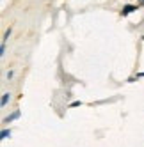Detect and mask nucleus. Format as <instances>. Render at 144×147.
Listing matches in <instances>:
<instances>
[{"instance_id": "0eeeda50", "label": "nucleus", "mask_w": 144, "mask_h": 147, "mask_svg": "<svg viewBox=\"0 0 144 147\" xmlns=\"http://www.w3.org/2000/svg\"><path fill=\"white\" fill-rule=\"evenodd\" d=\"M141 2H144V0H141Z\"/></svg>"}, {"instance_id": "7ed1b4c3", "label": "nucleus", "mask_w": 144, "mask_h": 147, "mask_svg": "<svg viewBox=\"0 0 144 147\" xmlns=\"http://www.w3.org/2000/svg\"><path fill=\"white\" fill-rule=\"evenodd\" d=\"M18 117H20V112H14L13 115H9V117H5V119H4V122H11L13 119H18Z\"/></svg>"}, {"instance_id": "f257e3e1", "label": "nucleus", "mask_w": 144, "mask_h": 147, "mask_svg": "<svg viewBox=\"0 0 144 147\" xmlns=\"http://www.w3.org/2000/svg\"><path fill=\"white\" fill-rule=\"evenodd\" d=\"M135 9H137L135 5H130V4H128V5H125V7H123V11H121V16H126V14L133 13V11H135Z\"/></svg>"}, {"instance_id": "39448f33", "label": "nucleus", "mask_w": 144, "mask_h": 147, "mask_svg": "<svg viewBox=\"0 0 144 147\" xmlns=\"http://www.w3.org/2000/svg\"><path fill=\"white\" fill-rule=\"evenodd\" d=\"M9 136H11V129H4L2 133H0V138H2V140L9 138Z\"/></svg>"}, {"instance_id": "20e7f679", "label": "nucleus", "mask_w": 144, "mask_h": 147, "mask_svg": "<svg viewBox=\"0 0 144 147\" xmlns=\"http://www.w3.org/2000/svg\"><path fill=\"white\" fill-rule=\"evenodd\" d=\"M7 101H9V92L2 94V99H0V105H2V107H5V105H7Z\"/></svg>"}, {"instance_id": "423d86ee", "label": "nucleus", "mask_w": 144, "mask_h": 147, "mask_svg": "<svg viewBox=\"0 0 144 147\" xmlns=\"http://www.w3.org/2000/svg\"><path fill=\"white\" fill-rule=\"evenodd\" d=\"M141 76H144V73H139V75H137V78H141Z\"/></svg>"}, {"instance_id": "f03ea898", "label": "nucleus", "mask_w": 144, "mask_h": 147, "mask_svg": "<svg viewBox=\"0 0 144 147\" xmlns=\"http://www.w3.org/2000/svg\"><path fill=\"white\" fill-rule=\"evenodd\" d=\"M11 32H13V28H11V27H9V28L5 30V34H4V37H2V45H5V41L9 39V36H11Z\"/></svg>"}]
</instances>
